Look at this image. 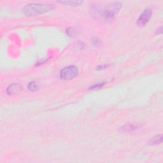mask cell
I'll use <instances>...</instances> for the list:
<instances>
[{"instance_id": "6da1fadb", "label": "cell", "mask_w": 163, "mask_h": 163, "mask_svg": "<svg viewBox=\"0 0 163 163\" xmlns=\"http://www.w3.org/2000/svg\"><path fill=\"white\" fill-rule=\"evenodd\" d=\"M121 7H122V5L120 3L115 2L110 5V6L104 8H102V9L94 7L92 9V15L101 19H111L118 12Z\"/></svg>"}, {"instance_id": "52a82bcc", "label": "cell", "mask_w": 163, "mask_h": 163, "mask_svg": "<svg viewBox=\"0 0 163 163\" xmlns=\"http://www.w3.org/2000/svg\"><path fill=\"white\" fill-rule=\"evenodd\" d=\"M39 83L37 81H33L30 82L28 84L27 88L29 90L32 91V92H35V91L38 90L39 89Z\"/></svg>"}, {"instance_id": "7a4b0ae2", "label": "cell", "mask_w": 163, "mask_h": 163, "mask_svg": "<svg viewBox=\"0 0 163 163\" xmlns=\"http://www.w3.org/2000/svg\"><path fill=\"white\" fill-rule=\"evenodd\" d=\"M54 9L52 4L31 3L26 5L23 9V13L26 16H35L43 14Z\"/></svg>"}, {"instance_id": "8fae6325", "label": "cell", "mask_w": 163, "mask_h": 163, "mask_svg": "<svg viewBox=\"0 0 163 163\" xmlns=\"http://www.w3.org/2000/svg\"><path fill=\"white\" fill-rule=\"evenodd\" d=\"M104 85V84H102V83H99V84L94 85H92V86H91L90 87L89 89H100L102 87H103Z\"/></svg>"}, {"instance_id": "3957f363", "label": "cell", "mask_w": 163, "mask_h": 163, "mask_svg": "<svg viewBox=\"0 0 163 163\" xmlns=\"http://www.w3.org/2000/svg\"><path fill=\"white\" fill-rule=\"evenodd\" d=\"M79 69L75 66H69L61 70L59 73L60 78L65 81L71 80L78 75Z\"/></svg>"}, {"instance_id": "30bf717a", "label": "cell", "mask_w": 163, "mask_h": 163, "mask_svg": "<svg viewBox=\"0 0 163 163\" xmlns=\"http://www.w3.org/2000/svg\"><path fill=\"white\" fill-rule=\"evenodd\" d=\"M136 127H135L134 126H132V125H129V124H128V125H126L125 126H124L122 129H124V131H132V130H134V129H136Z\"/></svg>"}, {"instance_id": "9c48e42d", "label": "cell", "mask_w": 163, "mask_h": 163, "mask_svg": "<svg viewBox=\"0 0 163 163\" xmlns=\"http://www.w3.org/2000/svg\"><path fill=\"white\" fill-rule=\"evenodd\" d=\"M91 40H92L91 41V42H92L93 43V45L96 47L100 46L101 45V41L99 40L97 38H92V39Z\"/></svg>"}, {"instance_id": "8992f818", "label": "cell", "mask_w": 163, "mask_h": 163, "mask_svg": "<svg viewBox=\"0 0 163 163\" xmlns=\"http://www.w3.org/2000/svg\"><path fill=\"white\" fill-rule=\"evenodd\" d=\"M60 3L70 7H78L83 3L82 1H61Z\"/></svg>"}, {"instance_id": "277c9868", "label": "cell", "mask_w": 163, "mask_h": 163, "mask_svg": "<svg viewBox=\"0 0 163 163\" xmlns=\"http://www.w3.org/2000/svg\"><path fill=\"white\" fill-rule=\"evenodd\" d=\"M152 10L150 8H147L143 11L137 20V25L139 26H144L150 20L152 16Z\"/></svg>"}, {"instance_id": "ba28073f", "label": "cell", "mask_w": 163, "mask_h": 163, "mask_svg": "<svg viewBox=\"0 0 163 163\" xmlns=\"http://www.w3.org/2000/svg\"><path fill=\"white\" fill-rule=\"evenodd\" d=\"M162 135H157V136L153 138V139L150 141V143L152 145L158 144V143H161L162 142Z\"/></svg>"}, {"instance_id": "7c38bea8", "label": "cell", "mask_w": 163, "mask_h": 163, "mask_svg": "<svg viewBox=\"0 0 163 163\" xmlns=\"http://www.w3.org/2000/svg\"><path fill=\"white\" fill-rule=\"evenodd\" d=\"M66 33H67V34L70 36V37H71V36H73L75 35V33H76V31L75 30H73V28H69L67 29Z\"/></svg>"}, {"instance_id": "5b68a950", "label": "cell", "mask_w": 163, "mask_h": 163, "mask_svg": "<svg viewBox=\"0 0 163 163\" xmlns=\"http://www.w3.org/2000/svg\"><path fill=\"white\" fill-rule=\"evenodd\" d=\"M22 89H23V87L21 85L19 84H12L8 87L7 92L10 96L15 95L20 92Z\"/></svg>"}]
</instances>
